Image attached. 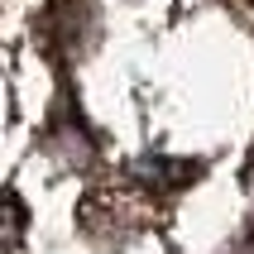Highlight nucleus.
Here are the masks:
<instances>
[{
  "label": "nucleus",
  "mask_w": 254,
  "mask_h": 254,
  "mask_svg": "<svg viewBox=\"0 0 254 254\" xmlns=\"http://www.w3.org/2000/svg\"><path fill=\"white\" fill-rule=\"evenodd\" d=\"M29 230V206L14 192H0V254H19Z\"/></svg>",
  "instance_id": "f257e3e1"
}]
</instances>
